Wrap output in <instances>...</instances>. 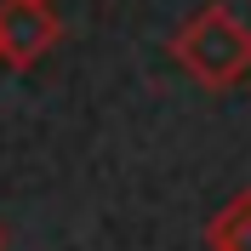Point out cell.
<instances>
[{
    "mask_svg": "<svg viewBox=\"0 0 251 251\" xmlns=\"http://www.w3.org/2000/svg\"><path fill=\"white\" fill-rule=\"evenodd\" d=\"M0 251H6V228H0Z\"/></svg>",
    "mask_w": 251,
    "mask_h": 251,
    "instance_id": "cell-4",
    "label": "cell"
},
{
    "mask_svg": "<svg viewBox=\"0 0 251 251\" xmlns=\"http://www.w3.org/2000/svg\"><path fill=\"white\" fill-rule=\"evenodd\" d=\"M63 40V23L40 0H0V63L34 69L51 46Z\"/></svg>",
    "mask_w": 251,
    "mask_h": 251,
    "instance_id": "cell-2",
    "label": "cell"
},
{
    "mask_svg": "<svg viewBox=\"0 0 251 251\" xmlns=\"http://www.w3.org/2000/svg\"><path fill=\"white\" fill-rule=\"evenodd\" d=\"M40 6H51V0H40Z\"/></svg>",
    "mask_w": 251,
    "mask_h": 251,
    "instance_id": "cell-5",
    "label": "cell"
},
{
    "mask_svg": "<svg viewBox=\"0 0 251 251\" xmlns=\"http://www.w3.org/2000/svg\"><path fill=\"white\" fill-rule=\"evenodd\" d=\"M205 246L211 251H251V188H240L234 200L205 223Z\"/></svg>",
    "mask_w": 251,
    "mask_h": 251,
    "instance_id": "cell-3",
    "label": "cell"
},
{
    "mask_svg": "<svg viewBox=\"0 0 251 251\" xmlns=\"http://www.w3.org/2000/svg\"><path fill=\"white\" fill-rule=\"evenodd\" d=\"M172 63L205 92H228L251 80V23H240L228 6H200L172 34Z\"/></svg>",
    "mask_w": 251,
    "mask_h": 251,
    "instance_id": "cell-1",
    "label": "cell"
}]
</instances>
